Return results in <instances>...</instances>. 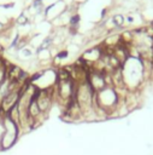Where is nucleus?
<instances>
[{
	"instance_id": "7ed1b4c3",
	"label": "nucleus",
	"mask_w": 153,
	"mask_h": 155,
	"mask_svg": "<svg viewBox=\"0 0 153 155\" xmlns=\"http://www.w3.org/2000/svg\"><path fill=\"white\" fill-rule=\"evenodd\" d=\"M28 17H27V16H25L24 14H22L21 16H19V17H18V20H17V23L19 25H24V24H27V23H28Z\"/></svg>"
},
{
	"instance_id": "39448f33",
	"label": "nucleus",
	"mask_w": 153,
	"mask_h": 155,
	"mask_svg": "<svg viewBox=\"0 0 153 155\" xmlns=\"http://www.w3.org/2000/svg\"><path fill=\"white\" fill-rule=\"evenodd\" d=\"M128 22H133V17H128Z\"/></svg>"
},
{
	"instance_id": "20e7f679",
	"label": "nucleus",
	"mask_w": 153,
	"mask_h": 155,
	"mask_svg": "<svg viewBox=\"0 0 153 155\" xmlns=\"http://www.w3.org/2000/svg\"><path fill=\"white\" fill-rule=\"evenodd\" d=\"M123 16L122 15H116L115 17H113V22H115L116 25H122L123 24Z\"/></svg>"
},
{
	"instance_id": "f03ea898",
	"label": "nucleus",
	"mask_w": 153,
	"mask_h": 155,
	"mask_svg": "<svg viewBox=\"0 0 153 155\" xmlns=\"http://www.w3.org/2000/svg\"><path fill=\"white\" fill-rule=\"evenodd\" d=\"M80 21H81L80 15H77V14L72 15V16L69 18V24H70V27L77 28V27H78V24H80Z\"/></svg>"
},
{
	"instance_id": "f257e3e1",
	"label": "nucleus",
	"mask_w": 153,
	"mask_h": 155,
	"mask_svg": "<svg viewBox=\"0 0 153 155\" xmlns=\"http://www.w3.org/2000/svg\"><path fill=\"white\" fill-rule=\"evenodd\" d=\"M19 127L9 115H4L3 119V133L0 138V150H7L17 142L19 137Z\"/></svg>"
}]
</instances>
